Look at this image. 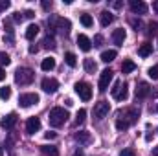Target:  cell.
Returning a JSON list of instances; mask_svg holds the SVG:
<instances>
[{
    "mask_svg": "<svg viewBox=\"0 0 158 156\" xmlns=\"http://www.w3.org/2000/svg\"><path fill=\"white\" fill-rule=\"evenodd\" d=\"M114 77V74H112V70H103L101 72V76H99V83H98V86H99V90L101 92H105L107 88H109V84H110V81Z\"/></svg>",
    "mask_w": 158,
    "mask_h": 156,
    "instance_id": "5b68a950",
    "label": "cell"
},
{
    "mask_svg": "<svg viewBox=\"0 0 158 156\" xmlns=\"http://www.w3.org/2000/svg\"><path fill=\"white\" fill-rule=\"evenodd\" d=\"M64 61H66L68 66H76V64H77V57H76V53H72V51H68V53L64 55Z\"/></svg>",
    "mask_w": 158,
    "mask_h": 156,
    "instance_id": "484cf974",
    "label": "cell"
},
{
    "mask_svg": "<svg viewBox=\"0 0 158 156\" xmlns=\"http://www.w3.org/2000/svg\"><path fill=\"white\" fill-rule=\"evenodd\" d=\"M4 79H6V72L0 68V81H4Z\"/></svg>",
    "mask_w": 158,
    "mask_h": 156,
    "instance_id": "60d3db41",
    "label": "cell"
},
{
    "mask_svg": "<svg viewBox=\"0 0 158 156\" xmlns=\"http://www.w3.org/2000/svg\"><path fill=\"white\" fill-rule=\"evenodd\" d=\"M40 86H42V90H44L46 94H53V92H57V88H59V81L53 79V77H46V79H42Z\"/></svg>",
    "mask_w": 158,
    "mask_h": 156,
    "instance_id": "8992f818",
    "label": "cell"
},
{
    "mask_svg": "<svg viewBox=\"0 0 158 156\" xmlns=\"http://www.w3.org/2000/svg\"><path fill=\"white\" fill-rule=\"evenodd\" d=\"M57 30L63 33H68L70 31V20L68 18H57Z\"/></svg>",
    "mask_w": 158,
    "mask_h": 156,
    "instance_id": "ffe728a7",
    "label": "cell"
},
{
    "mask_svg": "<svg viewBox=\"0 0 158 156\" xmlns=\"http://www.w3.org/2000/svg\"><path fill=\"white\" fill-rule=\"evenodd\" d=\"M129 127H131V125H129L123 117H118V119H116V129H118V130H127Z\"/></svg>",
    "mask_w": 158,
    "mask_h": 156,
    "instance_id": "83f0119b",
    "label": "cell"
},
{
    "mask_svg": "<svg viewBox=\"0 0 158 156\" xmlns=\"http://www.w3.org/2000/svg\"><path fill=\"white\" fill-rule=\"evenodd\" d=\"M109 110H110V105H109L107 101H99V103H96V107H94V116L98 117V119H103V117H107Z\"/></svg>",
    "mask_w": 158,
    "mask_h": 156,
    "instance_id": "ba28073f",
    "label": "cell"
},
{
    "mask_svg": "<svg viewBox=\"0 0 158 156\" xmlns=\"http://www.w3.org/2000/svg\"><path fill=\"white\" fill-rule=\"evenodd\" d=\"M83 66H85V70L88 72V74H94L96 70H98V64L92 61V59H85V63H83Z\"/></svg>",
    "mask_w": 158,
    "mask_h": 156,
    "instance_id": "cb8c5ba5",
    "label": "cell"
},
{
    "mask_svg": "<svg viewBox=\"0 0 158 156\" xmlns=\"http://www.w3.org/2000/svg\"><path fill=\"white\" fill-rule=\"evenodd\" d=\"M81 24H83L85 28H90V26H92V17L86 15V13H83V15H81Z\"/></svg>",
    "mask_w": 158,
    "mask_h": 156,
    "instance_id": "f1b7e54d",
    "label": "cell"
},
{
    "mask_svg": "<svg viewBox=\"0 0 158 156\" xmlns=\"http://www.w3.org/2000/svg\"><path fill=\"white\" fill-rule=\"evenodd\" d=\"M116 55H118V53H116V50H107V51H103V53H101V61H103V63H110V61H114V59H116Z\"/></svg>",
    "mask_w": 158,
    "mask_h": 156,
    "instance_id": "7402d4cb",
    "label": "cell"
},
{
    "mask_svg": "<svg viewBox=\"0 0 158 156\" xmlns=\"http://www.w3.org/2000/svg\"><path fill=\"white\" fill-rule=\"evenodd\" d=\"M15 123H17V114H15V112H9L7 116L2 117L0 127H2V129H13V127H15Z\"/></svg>",
    "mask_w": 158,
    "mask_h": 156,
    "instance_id": "8fae6325",
    "label": "cell"
},
{
    "mask_svg": "<svg viewBox=\"0 0 158 156\" xmlns=\"http://www.w3.org/2000/svg\"><path fill=\"white\" fill-rule=\"evenodd\" d=\"M24 17H26V18H33V11H26Z\"/></svg>",
    "mask_w": 158,
    "mask_h": 156,
    "instance_id": "ab89813d",
    "label": "cell"
},
{
    "mask_svg": "<svg viewBox=\"0 0 158 156\" xmlns=\"http://www.w3.org/2000/svg\"><path fill=\"white\" fill-rule=\"evenodd\" d=\"M136 70V64L132 63V61H123V64H121V72L123 74H131V72H134Z\"/></svg>",
    "mask_w": 158,
    "mask_h": 156,
    "instance_id": "d4e9b609",
    "label": "cell"
},
{
    "mask_svg": "<svg viewBox=\"0 0 158 156\" xmlns=\"http://www.w3.org/2000/svg\"><path fill=\"white\" fill-rule=\"evenodd\" d=\"M33 70H30V68H19L17 72H15V81H17V84H30L31 81H33Z\"/></svg>",
    "mask_w": 158,
    "mask_h": 156,
    "instance_id": "3957f363",
    "label": "cell"
},
{
    "mask_svg": "<svg viewBox=\"0 0 158 156\" xmlns=\"http://www.w3.org/2000/svg\"><path fill=\"white\" fill-rule=\"evenodd\" d=\"M9 63H11V59H9V55H7L6 51H0V64H6V66H7Z\"/></svg>",
    "mask_w": 158,
    "mask_h": 156,
    "instance_id": "4dcf8cb0",
    "label": "cell"
},
{
    "mask_svg": "<svg viewBox=\"0 0 158 156\" xmlns=\"http://www.w3.org/2000/svg\"><path fill=\"white\" fill-rule=\"evenodd\" d=\"M39 129H40V119L39 117H30L28 123H26V132L35 134V132H39Z\"/></svg>",
    "mask_w": 158,
    "mask_h": 156,
    "instance_id": "7c38bea8",
    "label": "cell"
},
{
    "mask_svg": "<svg viewBox=\"0 0 158 156\" xmlns=\"http://www.w3.org/2000/svg\"><path fill=\"white\" fill-rule=\"evenodd\" d=\"M151 51H153V46H151V44H147V42H145V44H142V46L138 48V55H140V57H149V55H151Z\"/></svg>",
    "mask_w": 158,
    "mask_h": 156,
    "instance_id": "44dd1931",
    "label": "cell"
},
{
    "mask_svg": "<svg viewBox=\"0 0 158 156\" xmlns=\"http://www.w3.org/2000/svg\"><path fill=\"white\" fill-rule=\"evenodd\" d=\"M44 46H46V48H55V42H53V39L46 37V39H44Z\"/></svg>",
    "mask_w": 158,
    "mask_h": 156,
    "instance_id": "d6a6232c",
    "label": "cell"
},
{
    "mask_svg": "<svg viewBox=\"0 0 158 156\" xmlns=\"http://www.w3.org/2000/svg\"><path fill=\"white\" fill-rule=\"evenodd\" d=\"M44 138H46V140H53V138H55V132H46Z\"/></svg>",
    "mask_w": 158,
    "mask_h": 156,
    "instance_id": "74e56055",
    "label": "cell"
},
{
    "mask_svg": "<svg viewBox=\"0 0 158 156\" xmlns=\"http://www.w3.org/2000/svg\"><path fill=\"white\" fill-rule=\"evenodd\" d=\"M52 6H53L52 2H42V7H44L46 11H48V9H52Z\"/></svg>",
    "mask_w": 158,
    "mask_h": 156,
    "instance_id": "8d00e7d4",
    "label": "cell"
},
{
    "mask_svg": "<svg viewBox=\"0 0 158 156\" xmlns=\"http://www.w3.org/2000/svg\"><path fill=\"white\" fill-rule=\"evenodd\" d=\"M125 39H127V33H125V30H123V28L114 30V33H112V40H114V44L121 46V44L125 42Z\"/></svg>",
    "mask_w": 158,
    "mask_h": 156,
    "instance_id": "5bb4252c",
    "label": "cell"
},
{
    "mask_svg": "<svg viewBox=\"0 0 158 156\" xmlns=\"http://www.w3.org/2000/svg\"><path fill=\"white\" fill-rule=\"evenodd\" d=\"M149 94H151V86L147 83H138V86H136V99H143Z\"/></svg>",
    "mask_w": 158,
    "mask_h": 156,
    "instance_id": "4fadbf2b",
    "label": "cell"
},
{
    "mask_svg": "<svg viewBox=\"0 0 158 156\" xmlns=\"http://www.w3.org/2000/svg\"><path fill=\"white\" fill-rule=\"evenodd\" d=\"M119 156H136V154H134L132 149H123V151L119 153Z\"/></svg>",
    "mask_w": 158,
    "mask_h": 156,
    "instance_id": "836d02e7",
    "label": "cell"
},
{
    "mask_svg": "<svg viewBox=\"0 0 158 156\" xmlns=\"http://www.w3.org/2000/svg\"><path fill=\"white\" fill-rule=\"evenodd\" d=\"M0 156H4V147L0 145Z\"/></svg>",
    "mask_w": 158,
    "mask_h": 156,
    "instance_id": "f6af8a7d",
    "label": "cell"
},
{
    "mask_svg": "<svg viewBox=\"0 0 158 156\" xmlns=\"http://www.w3.org/2000/svg\"><path fill=\"white\" fill-rule=\"evenodd\" d=\"M76 140H77L79 143H83V145H88V143L92 142V136H90V132H86V130H79L77 134H76Z\"/></svg>",
    "mask_w": 158,
    "mask_h": 156,
    "instance_id": "2e32d148",
    "label": "cell"
},
{
    "mask_svg": "<svg viewBox=\"0 0 158 156\" xmlns=\"http://www.w3.org/2000/svg\"><path fill=\"white\" fill-rule=\"evenodd\" d=\"M112 20H114V15H112L110 11H103V13L99 15V22H101V26H103V28H107Z\"/></svg>",
    "mask_w": 158,
    "mask_h": 156,
    "instance_id": "e0dca14e",
    "label": "cell"
},
{
    "mask_svg": "<svg viewBox=\"0 0 158 156\" xmlns=\"http://www.w3.org/2000/svg\"><path fill=\"white\" fill-rule=\"evenodd\" d=\"M9 7V2L7 0H0V11H6Z\"/></svg>",
    "mask_w": 158,
    "mask_h": 156,
    "instance_id": "d590c367",
    "label": "cell"
},
{
    "mask_svg": "<svg viewBox=\"0 0 158 156\" xmlns=\"http://www.w3.org/2000/svg\"><path fill=\"white\" fill-rule=\"evenodd\" d=\"M37 50H39V48H37V46H30V53H35V51H37Z\"/></svg>",
    "mask_w": 158,
    "mask_h": 156,
    "instance_id": "b9f144b4",
    "label": "cell"
},
{
    "mask_svg": "<svg viewBox=\"0 0 158 156\" xmlns=\"http://www.w3.org/2000/svg\"><path fill=\"white\" fill-rule=\"evenodd\" d=\"M9 97H11V88H9V86H2V88H0V99L6 101V99H9Z\"/></svg>",
    "mask_w": 158,
    "mask_h": 156,
    "instance_id": "4316f807",
    "label": "cell"
},
{
    "mask_svg": "<svg viewBox=\"0 0 158 156\" xmlns=\"http://www.w3.org/2000/svg\"><path fill=\"white\" fill-rule=\"evenodd\" d=\"M110 92H112V97L116 101H125L129 97V90H127V84L123 81H116L114 86L110 88Z\"/></svg>",
    "mask_w": 158,
    "mask_h": 156,
    "instance_id": "7a4b0ae2",
    "label": "cell"
},
{
    "mask_svg": "<svg viewBox=\"0 0 158 156\" xmlns=\"http://www.w3.org/2000/svg\"><path fill=\"white\" fill-rule=\"evenodd\" d=\"M15 22H22V15L20 13H15Z\"/></svg>",
    "mask_w": 158,
    "mask_h": 156,
    "instance_id": "f35d334b",
    "label": "cell"
},
{
    "mask_svg": "<svg viewBox=\"0 0 158 156\" xmlns=\"http://www.w3.org/2000/svg\"><path fill=\"white\" fill-rule=\"evenodd\" d=\"M156 110H158V107H156Z\"/></svg>",
    "mask_w": 158,
    "mask_h": 156,
    "instance_id": "bcb514c9",
    "label": "cell"
},
{
    "mask_svg": "<svg viewBox=\"0 0 158 156\" xmlns=\"http://www.w3.org/2000/svg\"><path fill=\"white\" fill-rule=\"evenodd\" d=\"M76 94H77L83 101H88V99L92 97V86H90L88 83H85V81L76 83Z\"/></svg>",
    "mask_w": 158,
    "mask_h": 156,
    "instance_id": "277c9868",
    "label": "cell"
},
{
    "mask_svg": "<svg viewBox=\"0 0 158 156\" xmlns=\"http://www.w3.org/2000/svg\"><path fill=\"white\" fill-rule=\"evenodd\" d=\"M153 156H158V147H155V149H153Z\"/></svg>",
    "mask_w": 158,
    "mask_h": 156,
    "instance_id": "ee69618b",
    "label": "cell"
},
{
    "mask_svg": "<svg viewBox=\"0 0 158 156\" xmlns=\"http://www.w3.org/2000/svg\"><path fill=\"white\" fill-rule=\"evenodd\" d=\"M153 9L158 13V0H155V2H153Z\"/></svg>",
    "mask_w": 158,
    "mask_h": 156,
    "instance_id": "7bdbcfd3",
    "label": "cell"
},
{
    "mask_svg": "<svg viewBox=\"0 0 158 156\" xmlns=\"http://www.w3.org/2000/svg\"><path fill=\"white\" fill-rule=\"evenodd\" d=\"M19 103H20V107L28 109V107L39 103V96H37V94H22V96L19 97Z\"/></svg>",
    "mask_w": 158,
    "mask_h": 156,
    "instance_id": "52a82bcc",
    "label": "cell"
},
{
    "mask_svg": "<svg viewBox=\"0 0 158 156\" xmlns=\"http://www.w3.org/2000/svg\"><path fill=\"white\" fill-rule=\"evenodd\" d=\"M138 116H140V112H138L136 109H127V110L119 112V117H123V119H125L129 125L136 123V121H138Z\"/></svg>",
    "mask_w": 158,
    "mask_h": 156,
    "instance_id": "30bf717a",
    "label": "cell"
},
{
    "mask_svg": "<svg viewBox=\"0 0 158 156\" xmlns=\"http://www.w3.org/2000/svg\"><path fill=\"white\" fill-rule=\"evenodd\" d=\"M85 117H86V110L81 109V110L77 112V116H76V125H81V123L85 121Z\"/></svg>",
    "mask_w": 158,
    "mask_h": 156,
    "instance_id": "f546056e",
    "label": "cell"
},
{
    "mask_svg": "<svg viewBox=\"0 0 158 156\" xmlns=\"http://www.w3.org/2000/svg\"><path fill=\"white\" fill-rule=\"evenodd\" d=\"M40 151H42L46 156H59V149L53 147V145H42Z\"/></svg>",
    "mask_w": 158,
    "mask_h": 156,
    "instance_id": "603a6c76",
    "label": "cell"
},
{
    "mask_svg": "<svg viewBox=\"0 0 158 156\" xmlns=\"http://www.w3.org/2000/svg\"><path fill=\"white\" fill-rule=\"evenodd\" d=\"M77 46L83 50V51H90V50H92V40L88 39L86 35H79L77 37Z\"/></svg>",
    "mask_w": 158,
    "mask_h": 156,
    "instance_id": "9a60e30c",
    "label": "cell"
},
{
    "mask_svg": "<svg viewBox=\"0 0 158 156\" xmlns=\"http://www.w3.org/2000/svg\"><path fill=\"white\" fill-rule=\"evenodd\" d=\"M129 6H131V11L134 13V15H145L147 13V4L145 2H142V0H131L129 2Z\"/></svg>",
    "mask_w": 158,
    "mask_h": 156,
    "instance_id": "9c48e42d",
    "label": "cell"
},
{
    "mask_svg": "<svg viewBox=\"0 0 158 156\" xmlns=\"http://www.w3.org/2000/svg\"><path fill=\"white\" fill-rule=\"evenodd\" d=\"M40 68H42L44 72H52V70L55 68V59H53V57H46V59L40 63Z\"/></svg>",
    "mask_w": 158,
    "mask_h": 156,
    "instance_id": "ac0fdd59",
    "label": "cell"
},
{
    "mask_svg": "<svg viewBox=\"0 0 158 156\" xmlns=\"http://www.w3.org/2000/svg\"><path fill=\"white\" fill-rule=\"evenodd\" d=\"M101 42H103V37H101V35H96L92 44H94V46H101Z\"/></svg>",
    "mask_w": 158,
    "mask_h": 156,
    "instance_id": "e575fe53",
    "label": "cell"
},
{
    "mask_svg": "<svg viewBox=\"0 0 158 156\" xmlns=\"http://www.w3.org/2000/svg\"><path fill=\"white\" fill-rule=\"evenodd\" d=\"M37 35H39V26H37V24H30V26H28V30H26V39L33 40Z\"/></svg>",
    "mask_w": 158,
    "mask_h": 156,
    "instance_id": "d6986e66",
    "label": "cell"
},
{
    "mask_svg": "<svg viewBox=\"0 0 158 156\" xmlns=\"http://www.w3.org/2000/svg\"><path fill=\"white\" fill-rule=\"evenodd\" d=\"M68 117H70L68 110H64L63 107H55V109L50 110L48 119H50V125H52V127H61V125H64V123L68 121Z\"/></svg>",
    "mask_w": 158,
    "mask_h": 156,
    "instance_id": "6da1fadb",
    "label": "cell"
},
{
    "mask_svg": "<svg viewBox=\"0 0 158 156\" xmlns=\"http://www.w3.org/2000/svg\"><path fill=\"white\" fill-rule=\"evenodd\" d=\"M149 77L151 79H158V64H155V66L149 68Z\"/></svg>",
    "mask_w": 158,
    "mask_h": 156,
    "instance_id": "1f68e13d",
    "label": "cell"
}]
</instances>
